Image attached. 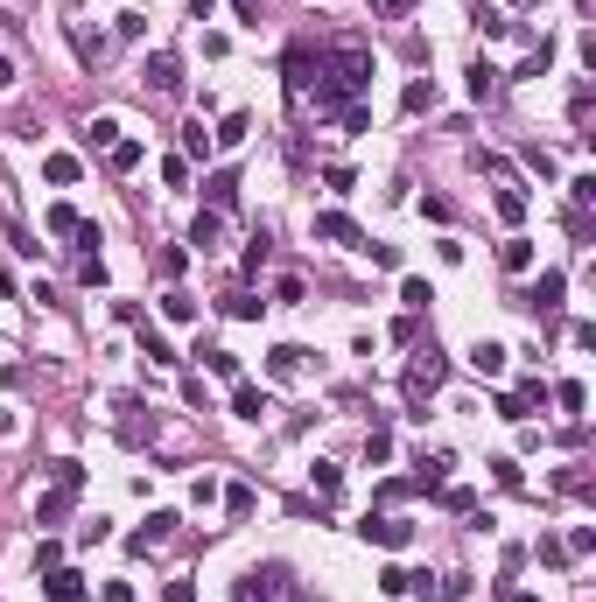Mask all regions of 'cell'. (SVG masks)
Instances as JSON below:
<instances>
[{
	"instance_id": "20",
	"label": "cell",
	"mask_w": 596,
	"mask_h": 602,
	"mask_svg": "<svg viewBox=\"0 0 596 602\" xmlns=\"http://www.w3.org/2000/svg\"><path fill=\"white\" fill-rule=\"evenodd\" d=\"M498 266H505V273H526V266H534V238H505V245H498Z\"/></svg>"
},
{
	"instance_id": "29",
	"label": "cell",
	"mask_w": 596,
	"mask_h": 602,
	"mask_svg": "<svg viewBox=\"0 0 596 602\" xmlns=\"http://www.w3.org/2000/svg\"><path fill=\"white\" fill-rule=\"evenodd\" d=\"M400 301H407V315H421V309L435 301V288L421 281V273H407V281H400Z\"/></svg>"
},
{
	"instance_id": "38",
	"label": "cell",
	"mask_w": 596,
	"mask_h": 602,
	"mask_svg": "<svg viewBox=\"0 0 596 602\" xmlns=\"http://www.w3.org/2000/svg\"><path fill=\"white\" fill-rule=\"evenodd\" d=\"M435 602H470V575H442V588H435Z\"/></svg>"
},
{
	"instance_id": "3",
	"label": "cell",
	"mask_w": 596,
	"mask_h": 602,
	"mask_svg": "<svg viewBox=\"0 0 596 602\" xmlns=\"http://www.w3.org/2000/svg\"><path fill=\"white\" fill-rule=\"evenodd\" d=\"M78 491H84L78 463H50V491L35 498V525H63V519H71V504H78Z\"/></svg>"
},
{
	"instance_id": "39",
	"label": "cell",
	"mask_w": 596,
	"mask_h": 602,
	"mask_svg": "<svg viewBox=\"0 0 596 602\" xmlns=\"http://www.w3.org/2000/svg\"><path fill=\"white\" fill-rule=\"evenodd\" d=\"M78 281H84V288H106V260H99V253H84V260H78Z\"/></svg>"
},
{
	"instance_id": "21",
	"label": "cell",
	"mask_w": 596,
	"mask_h": 602,
	"mask_svg": "<svg viewBox=\"0 0 596 602\" xmlns=\"http://www.w3.org/2000/svg\"><path fill=\"white\" fill-rule=\"evenodd\" d=\"M491 210H498L505 225H526V189H519V183H505L498 196H491Z\"/></svg>"
},
{
	"instance_id": "35",
	"label": "cell",
	"mask_w": 596,
	"mask_h": 602,
	"mask_svg": "<svg viewBox=\"0 0 596 602\" xmlns=\"http://www.w3.org/2000/svg\"><path fill=\"white\" fill-rule=\"evenodd\" d=\"M562 553H569V560H582V553H596V525H575L569 540H562Z\"/></svg>"
},
{
	"instance_id": "15",
	"label": "cell",
	"mask_w": 596,
	"mask_h": 602,
	"mask_svg": "<svg viewBox=\"0 0 596 602\" xmlns=\"http://www.w3.org/2000/svg\"><path fill=\"white\" fill-rule=\"evenodd\" d=\"M168 532H176V511H155V519H148V525L134 532V540H127V553H148V547H162Z\"/></svg>"
},
{
	"instance_id": "31",
	"label": "cell",
	"mask_w": 596,
	"mask_h": 602,
	"mask_svg": "<svg viewBox=\"0 0 596 602\" xmlns=\"http://www.w3.org/2000/svg\"><path fill=\"white\" fill-rule=\"evenodd\" d=\"M197 358H204V371H217V378H239V350H197Z\"/></svg>"
},
{
	"instance_id": "19",
	"label": "cell",
	"mask_w": 596,
	"mask_h": 602,
	"mask_svg": "<svg viewBox=\"0 0 596 602\" xmlns=\"http://www.w3.org/2000/svg\"><path fill=\"white\" fill-rule=\"evenodd\" d=\"M140 155H148L140 140H112V148H106V168H112V176H134V168H140Z\"/></svg>"
},
{
	"instance_id": "37",
	"label": "cell",
	"mask_w": 596,
	"mask_h": 602,
	"mask_svg": "<svg viewBox=\"0 0 596 602\" xmlns=\"http://www.w3.org/2000/svg\"><path fill=\"white\" fill-rule=\"evenodd\" d=\"M162 183L168 189H190V161H183V155H162Z\"/></svg>"
},
{
	"instance_id": "10",
	"label": "cell",
	"mask_w": 596,
	"mask_h": 602,
	"mask_svg": "<svg viewBox=\"0 0 596 602\" xmlns=\"http://www.w3.org/2000/svg\"><path fill=\"white\" fill-rule=\"evenodd\" d=\"M505 358H513V350H505V343H491V337L470 343V371H477V378H505Z\"/></svg>"
},
{
	"instance_id": "34",
	"label": "cell",
	"mask_w": 596,
	"mask_h": 602,
	"mask_svg": "<svg viewBox=\"0 0 596 602\" xmlns=\"http://www.w3.org/2000/svg\"><path fill=\"white\" fill-rule=\"evenodd\" d=\"M316 498H337V491H344V470H337V463H316Z\"/></svg>"
},
{
	"instance_id": "30",
	"label": "cell",
	"mask_w": 596,
	"mask_h": 602,
	"mask_svg": "<svg viewBox=\"0 0 596 602\" xmlns=\"http://www.w3.org/2000/svg\"><path fill=\"white\" fill-rule=\"evenodd\" d=\"M380 588H386V596H414V588H421V575H407L400 560H393V568H380Z\"/></svg>"
},
{
	"instance_id": "8",
	"label": "cell",
	"mask_w": 596,
	"mask_h": 602,
	"mask_svg": "<svg viewBox=\"0 0 596 602\" xmlns=\"http://www.w3.org/2000/svg\"><path fill=\"white\" fill-rule=\"evenodd\" d=\"M140 78H148V91H162V99H168V91H183V63H176V50H155Z\"/></svg>"
},
{
	"instance_id": "18",
	"label": "cell",
	"mask_w": 596,
	"mask_h": 602,
	"mask_svg": "<svg viewBox=\"0 0 596 602\" xmlns=\"http://www.w3.org/2000/svg\"><path fill=\"white\" fill-rule=\"evenodd\" d=\"M217 238H225V217H217V210H197L190 245H197V253H217Z\"/></svg>"
},
{
	"instance_id": "32",
	"label": "cell",
	"mask_w": 596,
	"mask_h": 602,
	"mask_svg": "<svg viewBox=\"0 0 596 602\" xmlns=\"http://www.w3.org/2000/svg\"><path fill=\"white\" fill-rule=\"evenodd\" d=\"M547 63H554V43H547V35H541V43H534V56L519 63L513 78H547Z\"/></svg>"
},
{
	"instance_id": "44",
	"label": "cell",
	"mask_w": 596,
	"mask_h": 602,
	"mask_svg": "<svg viewBox=\"0 0 596 602\" xmlns=\"http://www.w3.org/2000/svg\"><path fill=\"white\" fill-rule=\"evenodd\" d=\"M155 266H162V281H176V273L190 266V253H176V245H162V253H155Z\"/></svg>"
},
{
	"instance_id": "16",
	"label": "cell",
	"mask_w": 596,
	"mask_h": 602,
	"mask_svg": "<svg viewBox=\"0 0 596 602\" xmlns=\"http://www.w3.org/2000/svg\"><path fill=\"white\" fill-rule=\"evenodd\" d=\"M498 84H505V71L477 56V63H470V99H477V105H485V99H498Z\"/></svg>"
},
{
	"instance_id": "48",
	"label": "cell",
	"mask_w": 596,
	"mask_h": 602,
	"mask_svg": "<svg viewBox=\"0 0 596 602\" xmlns=\"http://www.w3.org/2000/svg\"><path fill=\"white\" fill-rule=\"evenodd\" d=\"M477 28H485V35H513V22H505V14H491V7H477Z\"/></svg>"
},
{
	"instance_id": "49",
	"label": "cell",
	"mask_w": 596,
	"mask_h": 602,
	"mask_svg": "<svg viewBox=\"0 0 596 602\" xmlns=\"http://www.w3.org/2000/svg\"><path fill=\"white\" fill-rule=\"evenodd\" d=\"M569 196H575V210H582V204H596V176H575V183H569Z\"/></svg>"
},
{
	"instance_id": "51",
	"label": "cell",
	"mask_w": 596,
	"mask_h": 602,
	"mask_svg": "<svg viewBox=\"0 0 596 602\" xmlns=\"http://www.w3.org/2000/svg\"><path fill=\"white\" fill-rule=\"evenodd\" d=\"M99 596H106V602H134V581H106Z\"/></svg>"
},
{
	"instance_id": "17",
	"label": "cell",
	"mask_w": 596,
	"mask_h": 602,
	"mask_svg": "<svg viewBox=\"0 0 596 602\" xmlns=\"http://www.w3.org/2000/svg\"><path fill=\"white\" fill-rule=\"evenodd\" d=\"M204 196H211V210H217V217H225V210L239 204V176H232V168H217L211 183H204Z\"/></svg>"
},
{
	"instance_id": "52",
	"label": "cell",
	"mask_w": 596,
	"mask_h": 602,
	"mask_svg": "<svg viewBox=\"0 0 596 602\" xmlns=\"http://www.w3.org/2000/svg\"><path fill=\"white\" fill-rule=\"evenodd\" d=\"M7 84H14V63H0V91H7Z\"/></svg>"
},
{
	"instance_id": "12",
	"label": "cell",
	"mask_w": 596,
	"mask_h": 602,
	"mask_svg": "<svg viewBox=\"0 0 596 602\" xmlns=\"http://www.w3.org/2000/svg\"><path fill=\"white\" fill-rule=\"evenodd\" d=\"M449 470H457V455H449V448H435V455H421V476H414L407 491H442V483H449Z\"/></svg>"
},
{
	"instance_id": "27",
	"label": "cell",
	"mask_w": 596,
	"mask_h": 602,
	"mask_svg": "<svg viewBox=\"0 0 596 602\" xmlns=\"http://www.w3.org/2000/svg\"><path fill=\"white\" fill-rule=\"evenodd\" d=\"M43 176H50L56 189H71V183L84 176V161H78V155H50V161H43Z\"/></svg>"
},
{
	"instance_id": "40",
	"label": "cell",
	"mask_w": 596,
	"mask_h": 602,
	"mask_svg": "<svg viewBox=\"0 0 596 602\" xmlns=\"http://www.w3.org/2000/svg\"><path fill=\"white\" fill-rule=\"evenodd\" d=\"M302 294H309V288H302V273H281V281H274V301H288V309H295Z\"/></svg>"
},
{
	"instance_id": "25",
	"label": "cell",
	"mask_w": 596,
	"mask_h": 602,
	"mask_svg": "<svg viewBox=\"0 0 596 602\" xmlns=\"http://www.w3.org/2000/svg\"><path fill=\"white\" fill-rule=\"evenodd\" d=\"M245 133H253V112H225V119H217V133H211V140H217V148H239Z\"/></svg>"
},
{
	"instance_id": "9",
	"label": "cell",
	"mask_w": 596,
	"mask_h": 602,
	"mask_svg": "<svg viewBox=\"0 0 596 602\" xmlns=\"http://www.w3.org/2000/svg\"><path fill=\"white\" fill-rule=\"evenodd\" d=\"M84 588H91V581H84L78 568H50V575H43V596L50 602H84Z\"/></svg>"
},
{
	"instance_id": "55",
	"label": "cell",
	"mask_w": 596,
	"mask_h": 602,
	"mask_svg": "<svg viewBox=\"0 0 596 602\" xmlns=\"http://www.w3.org/2000/svg\"><path fill=\"white\" fill-rule=\"evenodd\" d=\"M71 7H84V0H71Z\"/></svg>"
},
{
	"instance_id": "47",
	"label": "cell",
	"mask_w": 596,
	"mask_h": 602,
	"mask_svg": "<svg viewBox=\"0 0 596 602\" xmlns=\"http://www.w3.org/2000/svg\"><path fill=\"white\" fill-rule=\"evenodd\" d=\"M162 602H197V581H190V575H176V581L162 588Z\"/></svg>"
},
{
	"instance_id": "41",
	"label": "cell",
	"mask_w": 596,
	"mask_h": 602,
	"mask_svg": "<svg viewBox=\"0 0 596 602\" xmlns=\"http://www.w3.org/2000/svg\"><path fill=\"white\" fill-rule=\"evenodd\" d=\"M386 455H393V435H386V427H372V435H365V463H386Z\"/></svg>"
},
{
	"instance_id": "2",
	"label": "cell",
	"mask_w": 596,
	"mask_h": 602,
	"mask_svg": "<svg viewBox=\"0 0 596 602\" xmlns=\"http://www.w3.org/2000/svg\"><path fill=\"white\" fill-rule=\"evenodd\" d=\"M232 602H309V596L295 588V568L267 560V568H245V575L232 581Z\"/></svg>"
},
{
	"instance_id": "13",
	"label": "cell",
	"mask_w": 596,
	"mask_h": 602,
	"mask_svg": "<svg viewBox=\"0 0 596 602\" xmlns=\"http://www.w3.org/2000/svg\"><path fill=\"white\" fill-rule=\"evenodd\" d=\"M302 358H309L302 343H274V350H267V378H281V386H288V378H302Z\"/></svg>"
},
{
	"instance_id": "43",
	"label": "cell",
	"mask_w": 596,
	"mask_h": 602,
	"mask_svg": "<svg viewBox=\"0 0 596 602\" xmlns=\"http://www.w3.org/2000/svg\"><path fill=\"white\" fill-rule=\"evenodd\" d=\"M225 511H232V519H253V491H245V483H232V491H225Z\"/></svg>"
},
{
	"instance_id": "14",
	"label": "cell",
	"mask_w": 596,
	"mask_h": 602,
	"mask_svg": "<svg viewBox=\"0 0 596 602\" xmlns=\"http://www.w3.org/2000/svg\"><path fill=\"white\" fill-rule=\"evenodd\" d=\"M435 99H442V91H435V78H407L400 112H407V119H421V112H435Z\"/></svg>"
},
{
	"instance_id": "1",
	"label": "cell",
	"mask_w": 596,
	"mask_h": 602,
	"mask_svg": "<svg viewBox=\"0 0 596 602\" xmlns=\"http://www.w3.org/2000/svg\"><path fill=\"white\" fill-rule=\"evenodd\" d=\"M316 112H330V119H344L351 133L372 127V112H365V91H372V50L365 43H330V50H316Z\"/></svg>"
},
{
	"instance_id": "46",
	"label": "cell",
	"mask_w": 596,
	"mask_h": 602,
	"mask_svg": "<svg viewBox=\"0 0 596 602\" xmlns=\"http://www.w3.org/2000/svg\"><path fill=\"white\" fill-rule=\"evenodd\" d=\"M526 414H534V406H526L519 393H498V420H526Z\"/></svg>"
},
{
	"instance_id": "26",
	"label": "cell",
	"mask_w": 596,
	"mask_h": 602,
	"mask_svg": "<svg viewBox=\"0 0 596 602\" xmlns=\"http://www.w3.org/2000/svg\"><path fill=\"white\" fill-rule=\"evenodd\" d=\"M547 399H554L562 414H582V406H590V393H582V378H562V386H547Z\"/></svg>"
},
{
	"instance_id": "36",
	"label": "cell",
	"mask_w": 596,
	"mask_h": 602,
	"mask_svg": "<svg viewBox=\"0 0 596 602\" xmlns=\"http://www.w3.org/2000/svg\"><path fill=\"white\" fill-rule=\"evenodd\" d=\"M84 140H91V148H112V140H120V119H112V112H99V119H91V133H84Z\"/></svg>"
},
{
	"instance_id": "6",
	"label": "cell",
	"mask_w": 596,
	"mask_h": 602,
	"mask_svg": "<svg viewBox=\"0 0 596 602\" xmlns=\"http://www.w3.org/2000/svg\"><path fill=\"white\" fill-rule=\"evenodd\" d=\"M309 232L330 238V245H351V253H365V245H372V238L358 232L351 217H344V210H316V217H309Z\"/></svg>"
},
{
	"instance_id": "33",
	"label": "cell",
	"mask_w": 596,
	"mask_h": 602,
	"mask_svg": "<svg viewBox=\"0 0 596 602\" xmlns=\"http://www.w3.org/2000/svg\"><path fill=\"white\" fill-rule=\"evenodd\" d=\"M162 315H168V322H197V301H190L183 288H168V294H162Z\"/></svg>"
},
{
	"instance_id": "42",
	"label": "cell",
	"mask_w": 596,
	"mask_h": 602,
	"mask_svg": "<svg viewBox=\"0 0 596 602\" xmlns=\"http://www.w3.org/2000/svg\"><path fill=\"white\" fill-rule=\"evenodd\" d=\"M491 476H498V483H505V491H519V483H526V470H519L513 455H498V463H491Z\"/></svg>"
},
{
	"instance_id": "4",
	"label": "cell",
	"mask_w": 596,
	"mask_h": 602,
	"mask_svg": "<svg viewBox=\"0 0 596 602\" xmlns=\"http://www.w3.org/2000/svg\"><path fill=\"white\" fill-rule=\"evenodd\" d=\"M442 378H449V365H442V350H435V343H421V350H414V365H407V399L421 406V399H428L435 386H442Z\"/></svg>"
},
{
	"instance_id": "5",
	"label": "cell",
	"mask_w": 596,
	"mask_h": 602,
	"mask_svg": "<svg viewBox=\"0 0 596 602\" xmlns=\"http://www.w3.org/2000/svg\"><path fill=\"white\" fill-rule=\"evenodd\" d=\"M358 540H365V547H386V553H400V547H414V525H407V519H386V511H365Z\"/></svg>"
},
{
	"instance_id": "22",
	"label": "cell",
	"mask_w": 596,
	"mask_h": 602,
	"mask_svg": "<svg viewBox=\"0 0 596 602\" xmlns=\"http://www.w3.org/2000/svg\"><path fill=\"white\" fill-rule=\"evenodd\" d=\"M225 315H232V322H260L267 301H260V294H245V288H232V294H225Z\"/></svg>"
},
{
	"instance_id": "54",
	"label": "cell",
	"mask_w": 596,
	"mask_h": 602,
	"mask_svg": "<svg viewBox=\"0 0 596 602\" xmlns=\"http://www.w3.org/2000/svg\"><path fill=\"white\" fill-rule=\"evenodd\" d=\"M513 7H534V0H513Z\"/></svg>"
},
{
	"instance_id": "45",
	"label": "cell",
	"mask_w": 596,
	"mask_h": 602,
	"mask_svg": "<svg viewBox=\"0 0 596 602\" xmlns=\"http://www.w3.org/2000/svg\"><path fill=\"white\" fill-rule=\"evenodd\" d=\"M35 568H43V575H50V568H63V547H56V540H35Z\"/></svg>"
},
{
	"instance_id": "7",
	"label": "cell",
	"mask_w": 596,
	"mask_h": 602,
	"mask_svg": "<svg viewBox=\"0 0 596 602\" xmlns=\"http://www.w3.org/2000/svg\"><path fill=\"white\" fill-rule=\"evenodd\" d=\"M562 294H569V273H562V266H547L541 281H534V288H526V309L554 315V309H562Z\"/></svg>"
},
{
	"instance_id": "23",
	"label": "cell",
	"mask_w": 596,
	"mask_h": 602,
	"mask_svg": "<svg viewBox=\"0 0 596 602\" xmlns=\"http://www.w3.org/2000/svg\"><path fill=\"white\" fill-rule=\"evenodd\" d=\"M78 225H84L78 204H50V217H43V232H50V238H78Z\"/></svg>"
},
{
	"instance_id": "24",
	"label": "cell",
	"mask_w": 596,
	"mask_h": 602,
	"mask_svg": "<svg viewBox=\"0 0 596 602\" xmlns=\"http://www.w3.org/2000/svg\"><path fill=\"white\" fill-rule=\"evenodd\" d=\"M211 127H204V119H190V127H183V161H211Z\"/></svg>"
},
{
	"instance_id": "53",
	"label": "cell",
	"mask_w": 596,
	"mask_h": 602,
	"mask_svg": "<svg viewBox=\"0 0 596 602\" xmlns=\"http://www.w3.org/2000/svg\"><path fill=\"white\" fill-rule=\"evenodd\" d=\"M513 602H541V596H513Z\"/></svg>"
},
{
	"instance_id": "28",
	"label": "cell",
	"mask_w": 596,
	"mask_h": 602,
	"mask_svg": "<svg viewBox=\"0 0 596 602\" xmlns=\"http://www.w3.org/2000/svg\"><path fill=\"white\" fill-rule=\"evenodd\" d=\"M140 358H148V365H176L168 337H162V330H148V322H140Z\"/></svg>"
},
{
	"instance_id": "50",
	"label": "cell",
	"mask_w": 596,
	"mask_h": 602,
	"mask_svg": "<svg viewBox=\"0 0 596 602\" xmlns=\"http://www.w3.org/2000/svg\"><path fill=\"white\" fill-rule=\"evenodd\" d=\"M407 7H414V0H372V14H386V22H400Z\"/></svg>"
},
{
	"instance_id": "11",
	"label": "cell",
	"mask_w": 596,
	"mask_h": 602,
	"mask_svg": "<svg viewBox=\"0 0 596 602\" xmlns=\"http://www.w3.org/2000/svg\"><path fill=\"white\" fill-rule=\"evenodd\" d=\"M232 414H239V420H267V414H274V399L260 393V386H245V378H232Z\"/></svg>"
}]
</instances>
